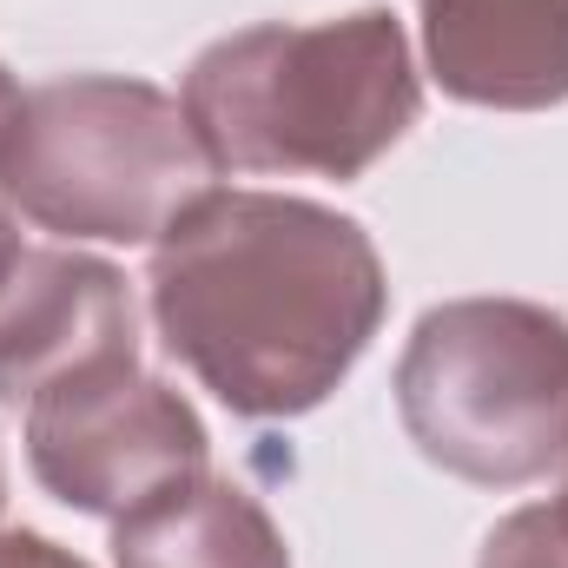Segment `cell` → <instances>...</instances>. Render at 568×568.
<instances>
[{"instance_id":"3","label":"cell","mask_w":568,"mask_h":568,"mask_svg":"<svg viewBox=\"0 0 568 568\" xmlns=\"http://www.w3.org/2000/svg\"><path fill=\"white\" fill-rule=\"evenodd\" d=\"M212 172L185 106L126 73L33 87L0 140L7 205L100 245H159V232L212 192Z\"/></svg>"},{"instance_id":"7","label":"cell","mask_w":568,"mask_h":568,"mask_svg":"<svg viewBox=\"0 0 568 568\" xmlns=\"http://www.w3.org/2000/svg\"><path fill=\"white\" fill-rule=\"evenodd\" d=\"M429 80L463 106L542 113L568 100V0H417Z\"/></svg>"},{"instance_id":"14","label":"cell","mask_w":568,"mask_h":568,"mask_svg":"<svg viewBox=\"0 0 568 568\" xmlns=\"http://www.w3.org/2000/svg\"><path fill=\"white\" fill-rule=\"evenodd\" d=\"M562 463H568V449H562ZM562 503H568V489H562Z\"/></svg>"},{"instance_id":"9","label":"cell","mask_w":568,"mask_h":568,"mask_svg":"<svg viewBox=\"0 0 568 568\" xmlns=\"http://www.w3.org/2000/svg\"><path fill=\"white\" fill-rule=\"evenodd\" d=\"M476 568H568V503H529L503 516Z\"/></svg>"},{"instance_id":"5","label":"cell","mask_w":568,"mask_h":568,"mask_svg":"<svg viewBox=\"0 0 568 568\" xmlns=\"http://www.w3.org/2000/svg\"><path fill=\"white\" fill-rule=\"evenodd\" d=\"M205 456L212 436L199 410L165 377L140 371V357L60 377L27 404V463L40 489L80 516L120 523L159 489L199 476Z\"/></svg>"},{"instance_id":"6","label":"cell","mask_w":568,"mask_h":568,"mask_svg":"<svg viewBox=\"0 0 568 568\" xmlns=\"http://www.w3.org/2000/svg\"><path fill=\"white\" fill-rule=\"evenodd\" d=\"M120 357H140L126 278L87 252H20L0 278V404H33L47 384Z\"/></svg>"},{"instance_id":"2","label":"cell","mask_w":568,"mask_h":568,"mask_svg":"<svg viewBox=\"0 0 568 568\" xmlns=\"http://www.w3.org/2000/svg\"><path fill=\"white\" fill-rule=\"evenodd\" d=\"M219 172L364 179L424 113V80L390 7L344 20H258L212 40L179 93Z\"/></svg>"},{"instance_id":"11","label":"cell","mask_w":568,"mask_h":568,"mask_svg":"<svg viewBox=\"0 0 568 568\" xmlns=\"http://www.w3.org/2000/svg\"><path fill=\"white\" fill-rule=\"evenodd\" d=\"M20 252H27V245H20V225H13V205H7V192H0V278H7L13 265H20Z\"/></svg>"},{"instance_id":"12","label":"cell","mask_w":568,"mask_h":568,"mask_svg":"<svg viewBox=\"0 0 568 568\" xmlns=\"http://www.w3.org/2000/svg\"><path fill=\"white\" fill-rule=\"evenodd\" d=\"M20 100H27V93H20V87H13V73L0 67V140H7V126L20 120Z\"/></svg>"},{"instance_id":"8","label":"cell","mask_w":568,"mask_h":568,"mask_svg":"<svg viewBox=\"0 0 568 568\" xmlns=\"http://www.w3.org/2000/svg\"><path fill=\"white\" fill-rule=\"evenodd\" d=\"M120 568H291L278 523L265 503L212 469L159 489L133 516L113 523Z\"/></svg>"},{"instance_id":"1","label":"cell","mask_w":568,"mask_h":568,"mask_svg":"<svg viewBox=\"0 0 568 568\" xmlns=\"http://www.w3.org/2000/svg\"><path fill=\"white\" fill-rule=\"evenodd\" d=\"M152 324L232 417H304L371 351L390 284L371 232L291 192H205L152 245Z\"/></svg>"},{"instance_id":"13","label":"cell","mask_w":568,"mask_h":568,"mask_svg":"<svg viewBox=\"0 0 568 568\" xmlns=\"http://www.w3.org/2000/svg\"><path fill=\"white\" fill-rule=\"evenodd\" d=\"M0 503H7V469H0Z\"/></svg>"},{"instance_id":"4","label":"cell","mask_w":568,"mask_h":568,"mask_svg":"<svg viewBox=\"0 0 568 568\" xmlns=\"http://www.w3.org/2000/svg\"><path fill=\"white\" fill-rule=\"evenodd\" d=\"M397 417L436 469L516 489L568 449V317L529 297H449L397 357Z\"/></svg>"},{"instance_id":"10","label":"cell","mask_w":568,"mask_h":568,"mask_svg":"<svg viewBox=\"0 0 568 568\" xmlns=\"http://www.w3.org/2000/svg\"><path fill=\"white\" fill-rule=\"evenodd\" d=\"M0 568H87L73 549L33 536V529H0Z\"/></svg>"}]
</instances>
